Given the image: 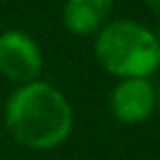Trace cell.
Here are the masks:
<instances>
[{
  "label": "cell",
  "instance_id": "52a82bcc",
  "mask_svg": "<svg viewBox=\"0 0 160 160\" xmlns=\"http://www.w3.org/2000/svg\"><path fill=\"white\" fill-rule=\"evenodd\" d=\"M156 105H158V112H160V83H158V90H156Z\"/></svg>",
  "mask_w": 160,
  "mask_h": 160
},
{
  "label": "cell",
  "instance_id": "6da1fadb",
  "mask_svg": "<svg viewBox=\"0 0 160 160\" xmlns=\"http://www.w3.org/2000/svg\"><path fill=\"white\" fill-rule=\"evenodd\" d=\"M5 127L29 149H53L72 129V108L55 86L38 79L11 92L5 105Z\"/></svg>",
  "mask_w": 160,
  "mask_h": 160
},
{
  "label": "cell",
  "instance_id": "5b68a950",
  "mask_svg": "<svg viewBox=\"0 0 160 160\" xmlns=\"http://www.w3.org/2000/svg\"><path fill=\"white\" fill-rule=\"evenodd\" d=\"M114 0H66L64 5V24L75 35L99 33L112 13Z\"/></svg>",
  "mask_w": 160,
  "mask_h": 160
},
{
  "label": "cell",
  "instance_id": "3957f363",
  "mask_svg": "<svg viewBox=\"0 0 160 160\" xmlns=\"http://www.w3.org/2000/svg\"><path fill=\"white\" fill-rule=\"evenodd\" d=\"M44 66L40 44L20 29L0 33V75L13 83H31L40 79Z\"/></svg>",
  "mask_w": 160,
  "mask_h": 160
},
{
  "label": "cell",
  "instance_id": "8992f818",
  "mask_svg": "<svg viewBox=\"0 0 160 160\" xmlns=\"http://www.w3.org/2000/svg\"><path fill=\"white\" fill-rule=\"evenodd\" d=\"M145 5L149 7V11H151L153 16L160 18V0H145Z\"/></svg>",
  "mask_w": 160,
  "mask_h": 160
},
{
  "label": "cell",
  "instance_id": "277c9868",
  "mask_svg": "<svg viewBox=\"0 0 160 160\" xmlns=\"http://www.w3.org/2000/svg\"><path fill=\"white\" fill-rule=\"evenodd\" d=\"M110 108L114 118L125 125L142 123L156 108V90L149 79H121L112 90Z\"/></svg>",
  "mask_w": 160,
  "mask_h": 160
},
{
  "label": "cell",
  "instance_id": "7a4b0ae2",
  "mask_svg": "<svg viewBox=\"0 0 160 160\" xmlns=\"http://www.w3.org/2000/svg\"><path fill=\"white\" fill-rule=\"evenodd\" d=\"M99 64L121 79H149L160 68V40L140 22H105L94 38Z\"/></svg>",
  "mask_w": 160,
  "mask_h": 160
}]
</instances>
